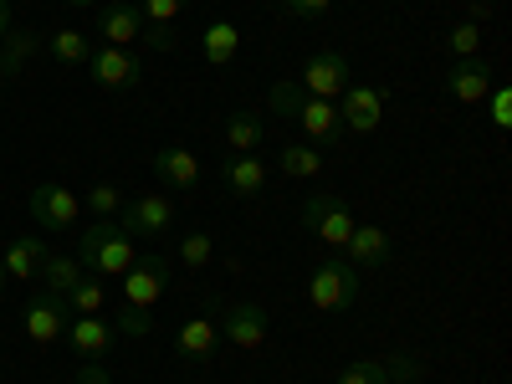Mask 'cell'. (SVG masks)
<instances>
[{"label":"cell","instance_id":"7a4b0ae2","mask_svg":"<svg viewBox=\"0 0 512 384\" xmlns=\"http://www.w3.org/2000/svg\"><path fill=\"white\" fill-rule=\"evenodd\" d=\"M308 303L318 313H354L359 308V267L333 256V262H318V272L308 277Z\"/></svg>","mask_w":512,"mask_h":384},{"label":"cell","instance_id":"cb8c5ba5","mask_svg":"<svg viewBox=\"0 0 512 384\" xmlns=\"http://www.w3.org/2000/svg\"><path fill=\"white\" fill-rule=\"evenodd\" d=\"M236 52H241V31H236L231 21H210V26L200 31V57H205L210 67H231Z\"/></svg>","mask_w":512,"mask_h":384},{"label":"cell","instance_id":"9c48e42d","mask_svg":"<svg viewBox=\"0 0 512 384\" xmlns=\"http://www.w3.org/2000/svg\"><path fill=\"white\" fill-rule=\"evenodd\" d=\"M441 88H446L461 108H482V103H487V93L497 88V82H492L487 57H456V62L441 72Z\"/></svg>","mask_w":512,"mask_h":384},{"label":"cell","instance_id":"d6a6232c","mask_svg":"<svg viewBox=\"0 0 512 384\" xmlns=\"http://www.w3.org/2000/svg\"><path fill=\"white\" fill-rule=\"evenodd\" d=\"M88 210H93L98 221H113L118 210H123V190L118 185H93L88 190Z\"/></svg>","mask_w":512,"mask_h":384},{"label":"cell","instance_id":"b9f144b4","mask_svg":"<svg viewBox=\"0 0 512 384\" xmlns=\"http://www.w3.org/2000/svg\"><path fill=\"white\" fill-rule=\"evenodd\" d=\"M0 292H6V287H0Z\"/></svg>","mask_w":512,"mask_h":384},{"label":"cell","instance_id":"603a6c76","mask_svg":"<svg viewBox=\"0 0 512 384\" xmlns=\"http://www.w3.org/2000/svg\"><path fill=\"white\" fill-rule=\"evenodd\" d=\"M62 303H67V313H72V318H98V313L108 308V282H103V277H93V272H82V277L67 287Z\"/></svg>","mask_w":512,"mask_h":384},{"label":"cell","instance_id":"4dcf8cb0","mask_svg":"<svg viewBox=\"0 0 512 384\" xmlns=\"http://www.w3.org/2000/svg\"><path fill=\"white\" fill-rule=\"evenodd\" d=\"M210 256H216V236H210V231H190V236H180V262H185V267L200 272Z\"/></svg>","mask_w":512,"mask_h":384},{"label":"cell","instance_id":"1f68e13d","mask_svg":"<svg viewBox=\"0 0 512 384\" xmlns=\"http://www.w3.org/2000/svg\"><path fill=\"white\" fill-rule=\"evenodd\" d=\"M379 364H384V374H390V384H420V374H425V364L415 354H384Z\"/></svg>","mask_w":512,"mask_h":384},{"label":"cell","instance_id":"9a60e30c","mask_svg":"<svg viewBox=\"0 0 512 384\" xmlns=\"http://www.w3.org/2000/svg\"><path fill=\"white\" fill-rule=\"evenodd\" d=\"M154 180H159L169 195H190V190L200 185V159H195L190 149H180V144H164V149L154 154Z\"/></svg>","mask_w":512,"mask_h":384},{"label":"cell","instance_id":"d6986e66","mask_svg":"<svg viewBox=\"0 0 512 384\" xmlns=\"http://www.w3.org/2000/svg\"><path fill=\"white\" fill-rule=\"evenodd\" d=\"M344 262H354L359 272H374L390 262V231L384 226H354V236L344 241Z\"/></svg>","mask_w":512,"mask_h":384},{"label":"cell","instance_id":"5bb4252c","mask_svg":"<svg viewBox=\"0 0 512 384\" xmlns=\"http://www.w3.org/2000/svg\"><path fill=\"white\" fill-rule=\"evenodd\" d=\"M221 185H226L236 200H256V195H267L272 169H267V159H256V154H226V164H221Z\"/></svg>","mask_w":512,"mask_h":384},{"label":"cell","instance_id":"52a82bcc","mask_svg":"<svg viewBox=\"0 0 512 384\" xmlns=\"http://www.w3.org/2000/svg\"><path fill=\"white\" fill-rule=\"evenodd\" d=\"M67 323H72V313H67V303H62L57 292L41 287V292L26 297V308H21V333L31 338V344H41V349L57 344V338L67 333Z\"/></svg>","mask_w":512,"mask_h":384},{"label":"cell","instance_id":"e0dca14e","mask_svg":"<svg viewBox=\"0 0 512 384\" xmlns=\"http://www.w3.org/2000/svg\"><path fill=\"white\" fill-rule=\"evenodd\" d=\"M216 349H221V328H216V318H185V323H180V333H175V354H180L185 364H210V359H216Z\"/></svg>","mask_w":512,"mask_h":384},{"label":"cell","instance_id":"8fae6325","mask_svg":"<svg viewBox=\"0 0 512 384\" xmlns=\"http://www.w3.org/2000/svg\"><path fill=\"white\" fill-rule=\"evenodd\" d=\"M216 328H221V344L251 354V349L267 344V328H272V323H267V308H262V303H231Z\"/></svg>","mask_w":512,"mask_h":384},{"label":"cell","instance_id":"4316f807","mask_svg":"<svg viewBox=\"0 0 512 384\" xmlns=\"http://www.w3.org/2000/svg\"><path fill=\"white\" fill-rule=\"evenodd\" d=\"M277 169L292 175V180H313L323 169V149H313V144H282L277 149Z\"/></svg>","mask_w":512,"mask_h":384},{"label":"cell","instance_id":"3957f363","mask_svg":"<svg viewBox=\"0 0 512 384\" xmlns=\"http://www.w3.org/2000/svg\"><path fill=\"white\" fill-rule=\"evenodd\" d=\"M164 292H169V256H159V251L134 256V267L123 272V303L154 313V303H159Z\"/></svg>","mask_w":512,"mask_h":384},{"label":"cell","instance_id":"f35d334b","mask_svg":"<svg viewBox=\"0 0 512 384\" xmlns=\"http://www.w3.org/2000/svg\"><path fill=\"white\" fill-rule=\"evenodd\" d=\"M487 16H492V0H472V6H466V21H477V26H482Z\"/></svg>","mask_w":512,"mask_h":384},{"label":"cell","instance_id":"8d00e7d4","mask_svg":"<svg viewBox=\"0 0 512 384\" xmlns=\"http://www.w3.org/2000/svg\"><path fill=\"white\" fill-rule=\"evenodd\" d=\"M328 6L333 0H282V11L292 21H318V16H328Z\"/></svg>","mask_w":512,"mask_h":384},{"label":"cell","instance_id":"d4e9b609","mask_svg":"<svg viewBox=\"0 0 512 384\" xmlns=\"http://www.w3.org/2000/svg\"><path fill=\"white\" fill-rule=\"evenodd\" d=\"M47 52H52V62H62V67H88V57L98 52L93 41H88V31H52L47 36Z\"/></svg>","mask_w":512,"mask_h":384},{"label":"cell","instance_id":"8992f818","mask_svg":"<svg viewBox=\"0 0 512 384\" xmlns=\"http://www.w3.org/2000/svg\"><path fill=\"white\" fill-rule=\"evenodd\" d=\"M118 226L134 236V241H139V236L159 241V236L175 231V200H169V195H134V200H123Z\"/></svg>","mask_w":512,"mask_h":384},{"label":"cell","instance_id":"f546056e","mask_svg":"<svg viewBox=\"0 0 512 384\" xmlns=\"http://www.w3.org/2000/svg\"><path fill=\"white\" fill-rule=\"evenodd\" d=\"M308 103V93L297 88V77L292 82H272V93H267V108L277 113V118H297V108Z\"/></svg>","mask_w":512,"mask_h":384},{"label":"cell","instance_id":"ffe728a7","mask_svg":"<svg viewBox=\"0 0 512 384\" xmlns=\"http://www.w3.org/2000/svg\"><path fill=\"white\" fill-rule=\"evenodd\" d=\"M62 338H72V354L77 359H108L113 354V328L103 318H72Z\"/></svg>","mask_w":512,"mask_h":384},{"label":"cell","instance_id":"83f0119b","mask_svg":"<svg viewBox=\"0 0 512 384\" xmlns=\"http://www.w3.org/2000/svg\"><path fill=\"white\" fill-rule=\"evenodd\" d=\"M82 277V262L77 256H52L47 251V262H41V272H36V282L47 287V292H57V297H67V287Z\"/></svg>","mask_w":512,"mask_h":384},{"label":"cell","instance_id":"277c9868","mask_svg":"<svg viewBox=\"0 0 512 384\" xmlns=\"http://www.w3.org/2000/svg\"><path fill=\"white\" fill-rule=\"evenodd\" d=\"M88 77H93V88H103V93H134L144 82V57L128 52V47H98L88 57Z\"/></svg>","mask_w":512,"mask_h":384},{"label":"cell","instance_id":"74e56055","mask_svg":"<svg viewBox=\"0 0 512 384\" xmlns=\"http://www.w3.org/2000/svg\"><path fill=\"white\" fill-rule=\"evenodd\" d=\"M72 384H113V374L103 369V359H82L77 364V379Z\"/></svg>","mask_w":512,"mask_h":384},{"label":"cell","instance_id":"7c38bea8","mask_svg":"<svg viewBox=\"0 0 512 384\" xmlns=\"http://www.w3.org/2000/svg\"><path fill=\"white\" fill-rule=\"evenodd\" d=\"M338 118H344V134H374L384 118V93L364 88V82H349L344 98H338Z\"/></svg>","mask_w":512,"mask_h":384},{"label":"cell","instance_id":"ab89813d","mask_svg":"<svg viewBox=\"0 0 512 384\" xmlns=\"http://www.w3.org/2000/svg\"><path fill=\"white\" fill-rule=\"evenodd\" d=\"M11 31V0H0V36Z\"/></svg>","mask_w":512,"mask_h":384},{"label":"cell","instance_id":"d590c367","mask_svg":"<svg viewBox=\"0 0 512 384\" xmlns=\"http://www.w3.org/2000/svg\"><path fill=\"white\" fill-rule=\"evenodd\" d=\"M113 333H128V338H144L149 333V313L144 308H118V318H113Z\"/></svg>","mask_w":512,"mask_h":384},{"label":"cell","instance_id":"4fadbf2b","mask_svg":"<svg viewBox=\"0 0 512 384\" xmlns=\"http://www.w3.org/2000/svg\"><path fill=\"white\" fill-rule=\"evenodd\" d=\"M139 6V16H144V47H154V52H175V21L185 16V6L190 0H134Z\"/></svg>","mask_w":512,"mask_h":384},{"label":"cell","instance_id":"484cf974","mask_svg":"<svg viewBox=\"0 0 512 384\" xmlns=\"http://www.w3.org/2000/svg\"><path fill=\"white\" fill-rule=\"evenodd\" d=\"M36 47H41L36 31H6V36H0V82L16 77L26 67V57H36Z\"/></svg>","mask_w":512,"mask_h":384},{"label":"cell","instance_id":"44dd1931","mask_svg":"<svg viewBox=\"0 0 512 384\" xmlns=\"http://www.w3.org/2000/svg\"><path fill=\"white\" fill-rule=\"evenodd\" d=\"M226 144H231V154H256L267 144V118L256 108H236L226 118Z\"/></svg>","mask_w":512,"mask_h":384},{"label":"cell","instance_id":"ac0fdd59","mask_svg":"<svg viewBox=\"0 0 512 384\" xmlns=\"http://www.w3.org/2000/svg\"><path fill=\"white\" fill-rule=\"evenodd\" d=\"M98 31H103V47H134L144 36V16L134 0H113V6L98 11Z\"/></svg>","mask_w":512,"mask_h":384},{"label":"cell","instance_id":"30bf717a","mask_svg":"<svg viewBox=\"0 0 512 384\" xmlns=\"http://www.w3.org/2000/svg\"><path fill=\"white\" fill-rule=\"evenodd\" d=\"M77 210H82V200L72 190H62V185H36L31 190V221L47 231V236L72 231L77 226Z\"/></svg>","mask_w":512,"mask_h":384},{"label":"cell","instance_id":"6da1fadb","mask_svg":"<svg viewBox=\"0 0 512 384\" xmlns=\"http://www.w3.org/2000/svg\"><path fill=\"white\" fill-rule=\"evenodd\" d=\"M134 236H128L118 221H93L88 231L77 236V262L82 272L93 277H123L128 267H134Z\"/></svg>","mask_w":512,"mask_h":384},{"label":"cell","instance_id":"5b68a950","mask_svg":"<svg viewBox=\"0 0 512 384\" xmlns=\"http://www.w3.org/2000/svg\"><path fill=\"white\" fill-rule=\"evenodd\" d=\"M303 226H308L318 241H328V246H344L359 221H354V210H349L344 195H308V200H303Z\"/></svg>","mask_w":512,"mask_h":384},{"label":"cell","instance_id":"7402d4cb","mask_svg":"<svg viewBox=\"0 0 512 384\" xmlns=\"http://www.w3.org/2000/svg\"><path fill=\"white\" fill-rule=\"evenodd\" d=\"M0 262H6L11 282H31L41 272V262H47V246H41V236H16L6 251H0Z\"/></svg>","mask_w":512,"mask_h":384},{"label":"cell","instance_id":"ba28073f","mask_svg":"<svg viewBox=\"0 0 512 384\" xmlns=\"http://www.w3.org/2000/svg\"><path fill=\"white\" fill-rule=\"evenodd\" d=\"M349 82L354 77H349V57L344 52H313L303 62V72H297V88H303L308 98H328V103L344 98Z\"/></svg>","mask_w":512,"mask_h":384},{"label":"cell","instance_id":"836d02e7","mask_svg":"<svg viewBox=\"0 0 512 384\" xmlns=\"http://www.w3.org/2000/svg\"><path fill=\"white\" fill-rule=\"evenodd\" d=\"M338 384H390V374H384L379 359H359V364H349L344 374H338Z\"/></svg>","mask_w":512,"mask_h":384},{"label":"cell","instance_id":"e575fe53","mask_svg":"<svg viewBox=\"0 0 512 384\" xmlns=\"http://www.w3.org/2000/svg\"><path fill=\"white\" fill-rule=\"evenodd\" d=\"M487 118H492V128H512V88H492L487 93Z\"/></svg>","mask_w":512,"mask_h":384},{"label":"cell","instance_id":"f1b7e54d","mask_svg":"<svg viewBox=\"0 0 512 384\" xmlns=\"http://www.w3.org/2000/svg\"><path fill=\"white\" fill-rule=\"evenodd\" d=\"M446 52L451 57H482V26L477 21H456L446 31Z\"/></svg>","mask_w":512,"mask_h":384},{"label":"cell","instance_id":"2e32d148","mask_svg":"<svg viewBox=\"0 0 512 384\" xmlns=\"http://www.w3.org/2000/svg\"><path fill=\"white\" fill-rule=\"evenodd\" d=\"M292 123H303L313 149H333L338 139H344V118H338V103H328V98H308Z\"/></svg>","mask_w":512,"mask_h":384},{"label":"cell","instance_id":"60d3db41","mask_svg":"<svg viewBox=\"0 0 512 384\" xmlns=\"http://www.w3.org/2000/svg\"><path fill=\"white\" fill-rule=\"evenodd\" d=\"M67 6H98V0H67Z\"/></svg>","mask_w":512,"mask_h":384}]
</instances>
